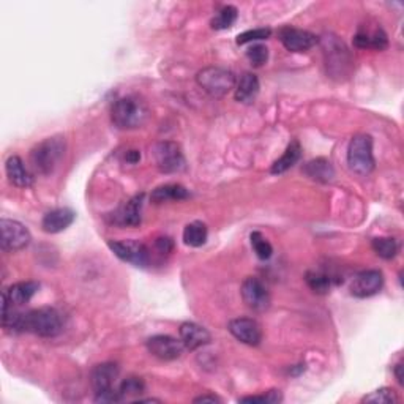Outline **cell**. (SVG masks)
<instances>
[{
	"label": "cell",
	"instance_id": "cell-1",
	"mask_svg": "<svg viewBox=\"0 0 404 404\" xmlns=\"http://www.w3.org/2000/svg\"><path fill=\"white\" fill-rule=\"evenodd\" d=\"M149 106L139 97L129 95L117 100L111 110L112 124L120 129H136L149 120Z\"/></svg>",
	"mask_w": 404,
	"mask_h": 404
},
{
	"label": "cell",
	"instance_id": "cell-2",
	"mask_svg": "<svg viewBox=\"0 0 404 404\" xmlns=\"http://www.w3.org/2000/svg\"><path fill=\"white\" fill-rule=\"evenodd\" d=\"M65 149H67V142L62 136H54L37 144L31 152V164L35 172L41 176L53 174L62 161Z\"/></svg>",
	"mask_w": 404,
	"mask_h": 404
},
{
	"label": "cell",
	"instance_id": "cell-3",
	"mask_svg": "<svg viewBox=\"0 0 404 404\" xmlns=\"http://www.w3.org/2000/svg\"><path fill=\"white\" fill-rule=\"evenodd\" d=\"M199 87L213 98H221L235 89V76L230 70L221 67L202 68L196 75Z\"/></svg>",
	"mask_w": 404,
	"mask_h": 404
},
{
	"label": "cell",
	"instance_id": "cell-4",
	"mask_svg": "<svg viewBox=\"0 0 404 404\" xmlns=\"http://www.w3.org/2000/svg\"><path fill=\"white\" fill-rule=\"evenodd\" d=\"M348 164L352 172L358 176H368L374 171L373 138L368 134L354 136L348 147Z\"/></svg>",
	"mask_w": 404,
	"mask_h": 404
},
{
	"label": "cell",
	"instance_id": "cell-5",
	"mask_svg": "<svg viewBox=\"0 0 404 404\" xmlns=\"http://www.w3.org/2000/svg\"><path fill=\"white\" fill-rule=\"evenodd\" d=\"M0 233H2V237H0V248L5 253L24 250L32 240V235L28 233V229L23 223L14 220L4 218L0 221Z\"/></svg>",
	"mask_w": 404,
	"mask_h": 404
},
{
	"label": "cell",
	"instance_id": "cell-6",
	"mask_svg": "<svg viewBox=\"0 0 404 404\" xmlns=\"http://www.w3.org/2000/svg\"><path fill=\"white\" fill-rule=\"evenodd\" d=\"M154 158L156 168L164 174H174L185 168V156L179 144L172 141H161L155 144Z\"/></svg>",
	"mask_w": 404,
	"mask_h": 404
},
{
	"label": "cell",
	"instance_id": "cell-7",
	"mask_svg": "<svg viewBox=\"0 0 404 404\" xmlns=\"http://www.w3.org/2000/svg\"><path fill=\"white\" fill-rule=\"evenodd\" d=\"M242 299L245 305L251 308L253 312L264 313L270 308V294L265 285L256 277H248L242 283L240 287Z\"/></svg>",
	"mask_w": 404,
	"mask_h": 404
},
{
	"label": "cell",
	"instance_id": "cell-8",
	"mask_svg": "<svg viewBox=\"0 0 404 404\" xmlns=\"http://www.w3.org/2000/svg\"><path fill=\"white\" fill-rule=\"evenodd\" d=\"M110 248L115 256L134 267H146L150 261V251L146 245L136 240L110 242Z\"/></svg>",
	"mask_w": 404,
	"mask_h": 404
},
{
	"label": "cell",
	"instance_id": "cell-9",
	"mask_svg": "<svg viewBox=\"0 0 404 404\" xmlns=\"http://www.w3.org/2000/svg\"><path fill=\"white\" fill-rule=\"evenodd\" d=\"M147 349L154 357L164 360V362H172V360L182 357L185 346L174 336L155 335L147 340Z\"/></svg>",
	"mask_w": 404,
	"mask_h": 404
},
{
	"label": "cell",
	"instance_id": "cell-10",
	"mask_svg": "<svg viewBox=\"0 0 404 404\" xmlns=\"http://www.w3.org/2000/svg\"><path fill=\"white\" fill-rule=\"evenodd\" d=\"M278 35L283 46L291 53H307L319 43V38L314 33L295 27H283Z\"/></svg>",
	"mask_w": 404,
	"mask_h": 404
},
{
	"label": "cell",
	"instance_id": "cell-11",
	"mask_svg": "<svg viewBox=\"0 0 404 404\" xmlns=\"http://www.w3.org/2000/svg\"><path fill=\"white\" fill-rule=\"evenodd\" d=\"M384 286V275L379 270H363L352 278L351 294L357 299H366L378 294Z\"/></svg>",
	"mask_w": 404,
	"mask_h": 404
},
{
	"label": "cell",
	"instance_id": "cell-12",
	"mask_svg": "<svg viewBox=\"0 0 404 404\" xmlns=\"http://www.w3.org/2000/svg\"><path fill=\"white\" fill-rule=\"evenodd\" d=\"M228 330L230 331L237 341L247 346H259L262 341V330L259 324L250 317H237L228 324Z\"/></svg>",
	"mask_w": 404,
	"mask_h": 404
},
{
	"label": "cell",
	"instance_id": "cell-13",
	"mask_svg": "<svg viewBox=\"0 0 404 404\" xmlns=\"http://www.w3.org/2000/svg\"><path fill=\"white\" fill-rule=\"evenodd\" d=\"M142 206H144V193L136 194L132 199H128L117 212L112 215V223L117 226L136 228L142 221Z\"/></svg>",
	"mask_w": 404,
	"mask_h": 404
},
{
	"label": "cell",
	"instance_id": "cell-14",
	"mask_svg": "<svg viewBox=\"0 0 404 404\" xmlns=\"http://www.w3.org/2000/svg\"><path fill=\"white\" fill-rule=\"evenodd\" d=\"M38 289L40 283H37V281H21V283L11 285L9 289H5L2 292V299L9 302L14 308H21L32 300Z\"/></svg>",
	"mask_w": 404,
	"mask_h": 404
},
{
	"label": "cell",
	"instance_id": "cell-15",
	"mask_svg": "<svg viewBox=\"0 0 404 404\" xmlns=\"http://www.w3.org/2000/svg\"><path fill=\"white\" fill-rule=\"evenodd\" d=\"M119 378V366L115 363H101L93 368L90 373V386L93 392L101 393L114 388L115 381Z\"/></svg>",
	"mask_w": 404,
	"mask_h": 404
},
{
	"label": "cell",
	"instance_id": "cell-16",
	"mask_svg": "<svg viewBox=\"0 0 404 404\" xmlns=\"http://www.w3.org/2000/svg\"><path fill=\"white\" fill-rule=\"evenodd\" d=\"M179 335L180 341L184 343L185 349L188 351H196L202 348V346L211 343V334H208L207 329L194 322H184L179 329Z\"/></svg>",
	"mask_w": 404,
	"mask_h": 404
},
{
	"label": "cell",
	"instance_id": "cell-17",
	"mask_svg": "<svg viewBox=\"0 0 404 404\" xmlns=\"http://www.w3.org/2000/svg\"><path fill=\"white\" fill-rule=\"evenodd\" d=\"M76 213L71 208H54L45 215L41 221V228L48 234H59L62 230L73 225Z\"/></svg>",
	"mask_w": 404,
	"mask_h": 404
},
{
	"label": "cell",
	"instance_id": "cell-18",
	"mask_svg": "<svg viewBox=\"0 0 404 404\" xmlns=\"http://www.w3.org/2000/svg\"><path fill=\"white\" fill-rule=\"evenodd\" d=\"M5 172L6 177L10 180V184L18 186V188H28V186L33 185L32 172L26 168L24 161L16 155H13L6 160Z\"/></svg>",
	"mask_w": 404,
	"mask_h": 404
},
{
	"label": "cell",
	"instance_id": "cell-19",
	"mask_svg": "<svg viewBox=\"0 0 404 404\" xmlns=\"http://www.w3.org/2000/svg\"><path fill=\"white\" fill-rule=\"evenodd\" d=\"M259 89H261V85H259L257 76L253 73H243L239 79V83L235 84L234 98L242 105H251L255 103Z\"/></svg>",
	"mask_w": 404,
	"mask_h": 404
},
{
	"label": "cell",
	"instance_id": "cell-20",
	"mask_svg": "<svg viewBox=\"0 0 404 404\" xmlns=\"http://www.w3.org/2000/svg\"><path fill=\"white\" fill-rule=\"evenodd\" d=\"M303 172L312 180H316V182L321 184L331 182L335 177L334 166H331V163L326 160V158H316V160L308 161L303 166Z\"/></svg>",
	"mask_w": 404,
	"mask_h": 404
},
{
	"label": "cell",
	"instance_id": "cell-21",
	"mask_svg": "<svg viewBox=\"0 0 404 404\" xmlns=\"http://www.w3.org/2000/svg\"><path fill=\"white\" fill-rule=\"evenodd\" d=\"M186 198H190L188 190L177 184L161 185L150 194V201L154 202V204H163V202H169V201H184Z\"/></svg>",
	"mask_w": 404,
	"mask_h": 404
},
{
	"label": "cell",
	"instance_id": "cell-22",
	"mask_svg": "<svg viewBox=\"0 0 404 404\" xmlns=\"http://www.w3.org/2000/svg\"><path fill=\"white\" fill-rule=\"evenodd\" d=\"M354 45L360 49L370 48L376 51H384L388 46V38L382 28H374L371 33L358 32L356 37H354Z\"/></svg>",
	"mask_w": 404,
	"mask_h": 404
},
{
	"label": "cell",
	"instance_id": "cell-23",
	"mask_svg": "<svg viewBox=\"0 0 404 404\" xmlns=\"http://www.w3.org/2000/svg\"><path fill=\"white\" fill-rule=\"evenodd\" d=\"M300 156H302L300 144H299V141H292L289 146L286 147L285 154L281 155L278 160L272 164L270 172L275 176L277 174H285L287 169H291L292 166L300 160Z\"/></svg>",
	"mask_w": 404,
	"mask_h": 404
},
{
	"label": "cell",
	"instance_id": "cell-24",
	"mask_svg": "<svg viewBox=\"0 0 404 404\" xmlns=\"http://www.w3.org/2000/svg\"><path fill=\"white\" fill-rule=\"evenodd\" d=\"M208 230L207 226L202 221H193L190 225H186L184 229V242L188 247L198 248L202 247L207 242Z\"/></svg>",
	"mask_w": 404,
	"mask_h": 404
},
{
	"label": "cell",
	"instance_id": "cell-25",
	"mask_svg": "<svg viewBox=\"0 0 404 404\" xmlns=\"http://www.w3.org/2000/svg\"><path fill=\"white\" fill-rule=\"evenodd\" d=\"M305 281L309 289H312L314 294H319V295H326L330 292V287H331V278L330 275H327L326 272H319V270H309L307 272L305 275Z\"/></svg>",
	"mask_w": 404,
	"mask_h": 404
},
{
	"label": "cell",
	"instance_id": "cell-26",
	"mask_svg": "<svg viewBox=\"0 0 404 404\" xmlns=\"http://www.w3.org/2000/svg\"><path fill=\"white\" fill-rule=\"evenodd\" d=\"M371 247L374 253L382 259H393L398 253V243L392 237H379V239H374Z\"/></svg>",
	"mask_w": 404,
	"mask_h": 404
},
{
	"label": "cell",
	"instance_id": "cell-27",
	"mask_svg": "<svg viewBox=\"0 0 404 404\" xmlns=\"http://www.w3.org/2000/svg\"><path fill=\"white\" fill-rule=\"evenodd\" d=\"M237 19V9L233 5H226L218 11V14L212 19V28L215 31H225V28L233 27Z\"/></svg>",
	"mask_w": 404,
	"mask_h": 404
},
{
	"label": "cell",
	"instance_id": "cell-28",
	"mask_svg": "<svg viewBox=\"0 0 404 404\" xmlns=\"http://www.w3.org/2000/svg\"><path fill=\"white\" fill-rule=\"evenodd\" d=\"M119 393L124 400L128 398H133V396H139L141 393H144L146 390V384H144V381L141 378H127L122 381V384L119 386Z\"/></svg>",
	"mask_w": 404,
	"mask_h": 404
},
{
	"label": "cell",
	"instance_id": "cell-29",
	"mask_svg": "<svg viewBox=\"0 0 404 404\" xmlns=\"http://www.w3.org/2000/svg\"><path fill=\"white\" fill-rule=\"evenodd\" d=\"M250 240H251V247H253V250H255L256 256L259 259H262V261H267V259L272 257V253H273L272 245L267 242V239L261 233H257V230H255V233H251Z\"/></svg>",
	"mask_w": 404,
	"mask_h": 404
},
{
	"label": "cell",
	"instance_id": "cell-30",
	"mask_svg": "<svg viewBox=\"0 0 404 404\" xmlns=\"http://www.w3.org/2000/svg\"><path fill=\"white\" fill-rule=\"evenodd\" d=\"M362 403H373V404H395L398 403V395L393 390V388H379V390L373 392L370 395L363 396Z\"/></svg>",
	"mask_w": 404,
	"mask_h": 404
},
{
	"label": "cell",
	"instance_id": "cell-31",
	"mask_svg": "<svg viewBox=\"0 0 404 404\" xmlns=\"http://www.w3.org/2000/svg\"><path fill=\"white\" fill-rule=\"evenodd\" d=\"M270 35H272V28L269 27L253 28V31H247V32L237 35V45H247V43L267 40V38H270Z\"/></svg>",
	"mask_w": 404,
	"mask_h": 404
},
{
	"label": "cell",
	"instance_id": "cell-32",
	"mask_svg": "<svg viewBox=\"0 0 404 404\" xmlns=\"http://www.w3.org/2000/svg\"><path fill=\"white\" fill-rule=\"evenodd\" d=\"M247 57L253 67H262V65L269 60V49L264 45H253L247 51Z\"/></svg>",
	"mask_w": 404,
	"mask_h": 404
},
{
	"label": "cell",
	"instance_id": "cell-33",
	"mask_svg": "<svg viewBox=\"0 0 404 404\" xmlns=\"http://www.w3.org/2000/svg\"><path fill=\"white\" fill-rule=\"evenodd\" d=\"M283 400L280 390H270L262 395H256V396H245V398H240V403H248V404H275Z\"/></svg>",
	"mask_w": 404,
	"mask_h": 404
},
{
	"label": "cell",
	"instance_id": "cell-34",
	"mask_svg": "<svg viewBox=\"0 0 404 404\" xmlns=\"http://www.w3.org/2000/svg\"><path fill=\"white\" fill-rule=\"evenodd\" d=\"M155 247L161 255H169V253L174 250V242H172L169 237H160V239H156Z\"/></svg>",
	"mask_w": 404,
	"mask_h": 404
},
{
	"label": "cell",
	"instance_id": "cell-35",
	"mask_svg": "<svg viewBox=\"0 0 404 404\" xmlns=\"http://www.w3.org/2000/svg\"><path fill=\"white\" fill-rule=\"evenodd\" d=\"M141 160V154L138 150H128L125 154V161L129 164H136Z\"/></svg>",
	"mask_w": 404,
	"mask_h": 404
},
{
	"label": "cell",
	"instance_id": "cell-36",
	"mask_svg": "<svg viewBox=\"0 0 404 404\" xmlns=\"http://www.w3.org/2000/svg\"><path fill=\"white\" fill-rule=\"evenodd\" d=\"M194 403H221V400L215 395H201L198 398H194Z\"/></svg>",
	"mask_w": 404,
	"mask_h": 404
},
{
	"label": "cell",
	"instance_id": "cell-37",
	"mask_svg": "<svg viewBox=\"0 0 404 404\" xmlns=\"http://www.w3.org/2000/svg\"><path fill=\"white\" fill-rule=\"evenodd\" d=\"M395 376L396 379H398L400 384L403 386L404 384V378H403V363H398L395 366Z\"/></svg>",
	"mask_w": 404,
	"mask_h": 404
}]
</instances>
